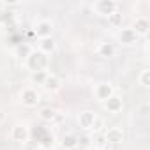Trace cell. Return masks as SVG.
Segmentation results:
<instances>
[{"label":"cell","instance_id":"6da1fadb","mask_svg":"<svg viewBox=\"0 0 150 150\" xmlns=\"http://www.w3.org/2000/svg\"><path fill=\"white\" fill-rule=\"evenodd\" d=\"M23 65L30 71V72H37V71H48V65H50V58L48 55L37 51V50H32V53L23 60Z\"/></svg>","mask_w":150,"mask_h":150},{"label":"cell","instance_id":"7a4b0ae2","mask_svg":"<svg viewBox=\"0 0 150 150\" xmlns=\"http://www.w3.org/2000/svg\"><path fill=\"white\" fill-rule=\"evenodd\" d=\"M20 101L25 108H35L39 103H41V94L37 88L34 87H25L20 94Z\"/></svg>","mask_w":150,"mask_h":150},{"label":"cell","instance_id":"3957f363","mask_svg":"<svg viewBox=\"0 0 150 150\" xmlns=\"http://www.w3.org/2000/svg\"><path fill=\"white\" fill-rule=\"evenodd\" d=\"M94 13L97 16H103V18H108L110 14L117 13L118 11V4L115 2V0H97V2L92 6Z\"/></svg>","mask_w":150,"mask_h":150},{"label":"cell","instance_id":"277c9868","mask_svg":"<svg viewBox=\"0 0 150 150\" xmlns=\"http://www.w3.org/2000/svg\"><path fill=\"white\" fill-rule=\"evenodd\" d=\"M94 97H96V101H99V103H106L113 94H115V87L110 83V81H101V83H97L96 87H94Z\"/></svg>","mask_w":150,"mask_h":150},{"label":"cell","instance_id":"5b68a950","mask_svg":"<svg viewBox=\"0 0 150 150\" xmlns=\"http://www.w3.org/2000/svg\"><path fill=\"white\" fill-rule=\"evenodd\" d=\"M55 30V25L50 20H37L34 23V34L37 35V39H44V37H51Z\"/></svg>","mask_w":150,"mask_h":150},{"label":"cell","instance_id":"8992f818","mask_svg":"<svg viewBox=\"0 0 150 150\" xmlns=\"http://www.w3.org/2000/svg\"><path fill=\"white\" fill-rule=\"evenodd\" d=\"M11 139L16 141V143H25L30 139V129L25 125V124H16L13 129H11Z\"/></svg>","mask_w":150,"mask_h":150},{"label":"cell","instance_id":"52a82bcc","mask_svg":"<svg viewBox=\"0 0 150 150\" xmlns=\"http://www.w3.org/2000/svg\"><path fill=\"white\" fill-rule=\"evenodd\" d=\"M117 39H118L120 44H124V46H131V44H134L139 37L136 35V32L132 30V27H129V28H120L118 34H117Z\"/></svg>","mask_w":150,"mask_h":150},{"label":"cell","instance_id":"ba28073f","mask_svg":"<svg viewBox=\"0 0 150 150\" xmlns=\"http://www.w3.org/2000/svg\"><path fill=\"white\" fill-rule=\"evenodd\" d=\"M96 113L90 111V110H85V111H80L78 115V125L83 129V131H90L94 127V122H96Z\"/></svg>","mask_w":150,"mask_h":150},{"label":"cell","instance_id":"9c48e42d","mask_svg":"<svg viewBox=\"0 0 150 150\" xmlns=\"http://www.w3.org/2000/svg\"><path fill=\"white\" fill-rule=\"evenodd\" d=\"M104 104V110L108 111V113H111V115H117V113H120L122 110H124V101H122V97L120 96H117V94H113L106 103H103Z\"/></svg>","mask_w":150,"mask_h":150},{"label":"cell","instance_id":"30bf717a","mask_svg":"<svg viewBox=\"0 0 150 150\" xmlns=\"http://www.w3.org/2000/svg\"><path fill=\"white\" fill-rule=\"evenodd\" d=\"M124 138L125 136H124V131L120 127H110L104 132V141L110 143V145H118V143L124 141Z\"/></svg>","mask_w":150,"mask_h":150},{"label":"cell","instance_id":"8fae6325","mask_svg":"<svg viewBox=\"0 0 150 150\" xmlns=\"http://www.w3.org/2000/svg\"><path fill=\"white\" fill-rule=\"evenodd\" d=\"M132 30L136 32L138 37H146L148 32H150V21L145 16H139V18H136V21L132 25Z\"/></svg>","mask_w":150,"mask_h":150},{"label":"cell","instance_id":"7c38bea8","mask_svg":"<svg viewBox=\"0 0 150 150\" xmlns=\"http://www.w3.org/2000/svg\"><path fill=\"white\" fill-rule=\"evenodd\" d=\"M57 50V42L53 37H44V39H37V51L44 53V55H50Z\"/></svg>","mask_w":150,"mask_h":150},{"label":"cell","instance_id":"4fadbf2b","mask_svg":"<svg viewBox=\"0 0 150 150\" xmlns=\"http://www.w3.org/2000/svg\"><path fill=\"white\" fill-rule=\"evenodd\" d=\"M115 51L117 50H115V44L113 42H99L97 48H96V53L101 58H111L115 55Z\"/></svg>","mask_w":150,"mask_h":150},{"label":"cell","instance_id":"5bb4252c","mask_svg":"<svg viewBox=\"0 0 150 150\" xmlns=\"http://www.w3.org/2000/svg\"><path fill=\"white\" fill-rule=\"evenodd\" d=\"M48 92H57L60 87H62V80L57 76V74H53V72H48V76H46V81H44V85H42Z\"/></svg>","mask_w":150,"mask_h":150},{"label":"cell","instance_id":"9a60e30c","mask_svg":"<svg viewBox=\"0 0 150 150\" xmlns=\"http://www.w3.org/2000/svg\"><path fill=\"white\" fill-rule=\"evenodd\" d=\"M32 46L28 44V42H18L16 44V48H14V57H18L20 60H25L30 53H32Z\"/></svg>","mask_w":150,"mask_h":150},{"label":"cell","instance_id":"2e32d148","mask_svg":"<svg viewBox=\"0 0 150 150\" xmlns=\"http://www.w3.org/2000/svg\"><path fill=\"white\" fill-rule=\"evenodd\" d=\"M60 145H62V148H64V150L76 148V146H78V136H76V134H72V132H69V134H64V136H62V141H60Z\"/></svg>","mask_w":150,"mask_h":150},{"label":"cell","instance_id":"e0dca14e","mask_svg":"<svg viewBox=\"0 0 150 150\" xmlns=\"http://www.w3.org/2000/svg\"><path fill=\"white\" fill-rule=\"evenodd\" d=\"M37 145H39L41 150H50V148H53V145H55V136H53L51 132H46L42 138L37 139Z\"/></svg>","mask_w":150,"mask_h":150},{"label":"cell","instance_id":"ac0fdd59","mask_svg":"<svg viewBox=\"0 0 150 150\" xmlns=\"http://www.w3.org/2000/svg\"><path fill=\"white\" fill-rule=\"evenodd\" d=\"M57 115H58V111H57L55 108H50V106H46V108H42V110L39 111V117H41L44 122H55V120H57Z\"/></svg>","mask_w":150,"mask_h":150},{"label":"cell","instance_id":"d6986e66","mask_svg":"<svg viewBox=\"0 0 150 150\" xmlns=\"http://www.w3.org/2000/svg\"><path fill=\"white\" fill-rule=\"evenodd\" d=\"M46 76H48V71H37V72H30V76H28V80H30V83L32 85H44V81H46Z\"/></svg>","mask_w":150,"mask_h":150},{"label":"cell","instance_id":"ffe728a7","mask_svg":"<svg viewBox=\"0 0 150 150\" xmlns=\"http://www.w3.org/2000/svg\"><path fill=\"white\" fill-rule=\"evenodd\" d=\"M122 21H124V16H122L120 11H117V13H113V14L108 16V25L113 27V28H120L122 27Z\"/></svg>","mask_w":150,"mask_h":150},{"label":"cell","instance_id":"44dd1931","mask_svg":"<svg viewBox=\"0 0 150 150\" xmlns=\"http://www.w3.org/2000/svg\"><path fill=\"white\" fill-rule=\"evenodd\" d=\"M138 83H139L143 88H148V87H150V69H143V71L139 72Z\"/></svg>","mask_w":150,"mask_h":150},{"label":"cell","instance_id":"7402d4cb","mask_svg":"<svg viewBox=\"0 0 150 150\" xmlns=\"http://www.w3.org/2000/svg\"><path fill=\"white\" fill-rule=\"evenodd\" d=\"M2 6H6V7H14V6H20V2H18V0H4Z\"/></svg>","mask_w":150,"mask_h":150},{"label":"cell","instance_id":"603a6c76","mask_svg":"<svg viewBox=\"0 0 150 150\" xmlns=\"http://www.w3.org/2000/svg\"><path fill=\"white\" fill-rule=\"evenodd\" d=\"M69 150H81V148H80V146H76V148H69Z\"/></svg>","mask_w":150,"mask_h":150},{"label":"cell","instance_id":"cb8c5ba5","mask_svg":"<svg viewBox=\"0 0 150 150\" xmlns=\"http://www.w3.org/2000/svg\"><path fill=\"white\" fill-rule=\"evenodd\" d=\"M39 150H41V148H39Z\"/></svg>","mask_w":150,"mask_h":150}]
</instances>
